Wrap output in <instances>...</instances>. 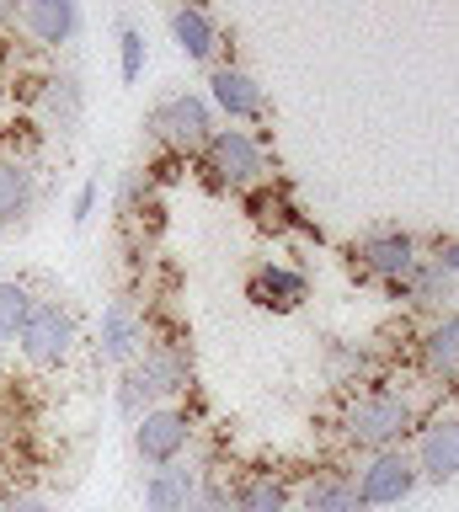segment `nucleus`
I'll list each match as a JSON object with an SVG mask.
<instances>
[{
    "label": "nucleus",
    "mask_w": 459,
    "mask_h": 512,
    "mask_svg": "<svg viewBox=\"0 0 459 512\" xmlns=\"http://www.w3.org/2000/svg\"><path fill=\"white\" fill-rule=\"evenodd\" d=\"M299 512H369L353 491V475H321L299 491Z\"/></svg>",
    "instance_id": "20"
},
{
    "label": "nucleus",
    "mask_w": 459,
    "mask_h": 512,
    "mask_svg": "<svg viewBox=\"0 0 459 512\" xmlns=\"http://www.w3.org/2000/svg\"><path fill=\"white\" fill-rule=\"evenodd\" d=\"M118 75L123 86H139V75H145V32L129 16H118Z\"/></svg>",
    "instance_id": "23"
},
{
    "label": "nucleus",
    "mask_w": 459,
    "mask_h": 512,
    "mask_svg": "<svg viewBox=\"0 0 459 512\" xmlns=\"http://www.w3.org/2000/svg\"><path fill=\"white\" fill-rule=\"evenodd\" d=\"M0 512H49L38 491H0Z\"/></svg>",
    "instance_id": "27"
},
{
    "label": "nucleus",
    "mask_w": 459,
    "mask_h": 512,
    "mask_svg": "<svg viewBox=\"0 0 459 512\" xmlns=\"http://www.w3.org/2000/svg\"><path fill=\"white\" fill-rule=\"evenodd\" d=\"M422 486V475H417V464H411L406 448H385V454H369L358 464V475H353V491H358V502L363 507H401L411 491Z\"/></svg>",
    "instance_id": "5"
},
{
    "label": "nucleus",
    "mask_w": 459,
    "mask_h": 512,
    "mask_svg": "<svg viewBox=\"0 0 459 512\" xmlns=\"http://www.w3.org/2000/svg\"><path fill=\"white\" fill-rule=\"evenodd\" d=\"M193 416L182 406H155L134 422V459L145 464V470H166V464L187 459V448H193Z\"/></svg>",
    "instance_id": "3"
},
{
    "label": "nucleus",
    "mask_w": 459,
    "mask_h": 512,
    "mask_svg": "<svg viewBox=\"0 0 459 512\" xmlns=\"http://www.w3.org/2000/svg\"><path fill=\"white\" fill-rule=\"evenodd\" d=\"M145 342H150V336H145V315L134 310V299H113V304H107L102 320H97V358L129 368V363H139Z\"/></svg>",
    "instance_id": "8"
},
{
    "label": "nucleus",
    "mask_w": 459,
    "mask_h": 512,
    "mask_svg": "<svg viewBox=\"0 0 459 512\" xmlns=\"http://www.w3.org/2000/svg\"><path fill=\"white\" fill-rule=\"evenodd\" d=\"M38 203V176L27 160H0V224H22Z\"/></svg>",
    "instance_id": "19"
},
{
    "label": "nucleus",
    "mask_w": 459,
    "mask_h": 512,
    "mask_svg": "<svg viewBox=\"0 0 459 512\" xmlns=\"http://www.w3.org/2000/svg\"><path fill=\"white\" fill-rule=\"evenodd\" d=\"M166 27H171V43H177L187 59H193V64H209V70H214L219 27H214L209 11H203V6H171V11H166Z\"/></svg>",
    "instance_id": "14"
},
{
    "label": "nucleus",
    "mask_w": 459,
    "mask_h": 512,
    "mask_svg": "<svg viewBox=\"0 0 459 512\" xmlns=\"http://www.w3.org/2000/svg\"><path fill=\"white\" fill-rule=\"evenodd\" d=\"M139 198H150V187H145V176H139V171H129V176H123V187H118V214L134 219L139 214Z\"/></svg>",
    "instance_id": "25"
},
{
    "label": "nucleus",
    "mask_w": 459,
    "mask_h": 512,
    "mask_svg": "<svg viewBox=\"0 0 459 512\" xmlns=\"http://www.w3.org/2000/svg\"><path fill=\"white\" fill-rule=\"evenodd\" d=\"M17 27L33 43L59 48L81 32V6H75V0H27V6H17Z\"/></svg>",
    "instance_id": "11"
},
{
    "label": "nucleus",
    "mask_w": 459,
    "mask_h": 512,
    "mask_svg": "<svg viewBox=\"0 0 459 512\" xmlns=\"http://www.w3.org/2000/svg\"><path fill=\"white\" fill-rule=\"evenodd\" d=\"M209 107L225 112L230 123H241V118H262L267 96L257 86V75H246L241 64H214L209 70Z\"/></svg>",
    "instance_id": "10"
},
{
    "label": "nucleus",
    "mask_w": 459,
    "mask_h": 512,
    "mask_svg": "<svg viewBox=\"0 0 459 512\" xmlns=\"http://www.w3.org/2000/svg\"><path fill=\"white\" fill-rule=\"evenodd\" d=\"M134 374L155 390V400H166L177 395V390H187V352H177V347H145L139 352V363H134Z\"/></svg>",
    "instance_id": "17"
},
{
    "label": "nucleus",
    "mask_w": 459,
    "mask_h": 512,
    "mask_svg": "<svg viewBox=\"0 0 459 512\" xmlns=\"http://www.w3.org/2000/svg\"><path fill=\"white\" fill-rule=\"evenodd\" d=\"M17 347L33 368H59L75 352V310L59 299H38L22 336H17Z\"/></svg>",
    "instance_id": "4"
},
{
    "label": "nucleus",
    "mask_w": 459,
    "mask_h": 512,
    "mask_svg": "<svg viewBox=\"0 0 459 512\" xmlns=\"http://www.w3.org/2000/svg\"><path fill=\"white\" fill-rule=\"evenodd\" d=\"M246 294L262 304V310H299L310 299V278L299 267H283V262H262L251 272Z\"/></svg>",
    "instance_id": "13"
},
{
    "label": "nucleus",
    "mask_w": 459,
    "mask_h": 512,
    "mask_svg": "<svg viewBox=\"0 0 459 512\" xmlns=\"http://www.w3.org/2000/svg\"><path fill=\"white\" fill-rule=\"evenodd\" d=\"M411 427H417V406L401 390H369L342 411V438L353 448H363V454L401 448Z\"/></svg>",
    "instance_id": "1"
},
{
    "label": "nucleus",
    "mask_w": 459,
    "mask_h": 512,
    "mask_svg": "<svg viewBox=\"0 0 459 512\" xmlns=\"http://www.w3.org/2000/svg\"><path fill=\"white\" fill-rule=\"evenodd\" d=\"M433 262L449 272V278H459V240H454V235H443L438 246H433Z\"/></svg>",
    "instance_id": "28"
},
{
    "label": "nucleus",
    "mask_w": 459,
    "mask_h": 512,
    "mask_svg": "<svg viewBox=\"0 0 459 512\" xmlns=\"http://www.w3.org/2000/svg\"><path fill=\"white\" fill-rule=\"evenodd\" d=\"M0 27H17V0H0Z\"/></svg>",
    "instance_id": "29"
},
{
    "label": "nucleus",
    "mask_w": 459,
    "mask_h": 512,
    "mask_svg": "<svg viewBox=\"0 0 459 512\" xmlns=\"http://www.w3.org/2000/svg\"><path fill=\"white\" fill-rule=\"evenodd\" d=\"M235 512H289V486L273 475H257L235 486Z\"/></svg>",
    "instance_id": "22"
},
{
    "label": "nucleus",
    "mask_w": 459,
    "mask_h": 512,
    "mask_svg": "<svg viewBox=\"0 0 459 512\" xmlns=\"http://www.w3.org/2000/svg\"><path fill=\"white\" fill-rule=\"evenodd\" d=\"M411 464H417L422 480H454L459 475V411L427 416L417 427V448H411Z\"/></svg>",
    "instance_id": "7"
},
{
    "label": "nucleus",
    "mask_w": 459,
    "mask_h": 512,
    "mask_svg": "<svg viewBox=\"0 0 459 512\" xmlns=\"http://www.w3.org/2000/svg\"><path fill=\"white\" fill-rule=\"evenodd\" d=\"M97 198H102V187H97V182H86L81 192H75V203H70L75 230H86V224H91V214H97Z\"/></svg>",
    "instance_id": "26"
},
{
    "label": "nucleus",
    "mask_w": 459,
    "mask_h": 512,
    "mask_svg": "<svg viewBox=\"0 0 459 512\" xmlns=\"http://www.w3.org/2000/svg\"><path fill=\"white\" fill-rule=\"evenodd\" d=\"M150 128V139H161L171 144L177 155H203L209 150V139H214V107H209V96H193V91H177V96H166L161 107L145 118Z\"/></svg>",
    "instance_id": "2"
},
{
    "label": "nucleus",
    "mask_w": 459,
    "mask_h": 512,
    "mask_svg": "<svg viewBox=\"0 0 459 512\" xmlns=\"http://www.w3.org/2000/svg\"><path fill=\"white\" fill-rule=\"evenodd\" d=\"M38 107H43V123L59 128V134H75L86 118V86L75 75H54V80H43V96H38Z\"/></svg>",
    "instance_id": "16"
},
{
    "label": "nucleus",
    "mask_w": 459,
    "mask_h": 512,
    "mask_svg": "<svg viewBox=\"0 0 459 512\" xmlns=\"http://www.w3.org/2000/svg\"><path fill=\"white\" fill-rule=\"evenodd\" d=\"M422 368L433 379H459V310L438 315L422 331Z\"/></svg>",
    "instance_id": "18"
},
{
    "label": "nucleus",
    "mask_w": 459,
    "mask_h": 512,
    "mask_svg": "<svg viewBox=\"0 0 459 512\" xmlns=\"http://www.w3.org/2000/svg\"><path fill=\"white\" fill-rule=\"evenodd\" d=\"M203 160H209L214 182H219V187H235V192L257 187L262 176H267V150L246 134V128H214V139H209V150H203Z\"/></svg>",
    "instance_id": "6"
},
{
    "label": "nucleus",
    "mask_w": 459,
    "mask_h": 512,
    "mask_svg": "<svg viewBox=\"0 0 459 512\" xmlns=\"http://www.w3.org/2000/svg\"><path fill=\"white\" fill-rule=\"evenodd\" d=\"M33 288H27L22 278H0V342H17L27 315H33Z\"/></svg>",
    "instance_id": "21"
},
{
    "label": "nucleus",
    "mask_w": 459,
    "mask_h": 512,
    "mask_svg": "<svg viewBox=\"0 0 459 512\" xmlns=\"http://www.w3.org/2000/svg\"><path fill=\"white\" fill-rule=\"evenodd\" d=\"M182 512H235V486H230V480H219V475H203L198 491H193V502H187Z\"/></svg>",
    "instance_id": "24"
},
{
    "label": "nucleus",
    "mask_w": 459,
    "mask_h": 512,
    "mask_svg": "<svg viewBox=\"0 0 459 512\" xmlns=\"http://www.w3.org/2000/svg\"><path fill=\"white\" fill-rule=\"evenodd\" d=\"M203 470H193L187 459L166 464V470H150L145 475V512H182L187 502H193Z\"/></svg>",
    "instance_id": "15"
},
{
    "label": "nucleus",
    "mask_w": 459,
    "mask_h": 512,
    "mask_svg": "<svg viewBox=\"0 0 459 512\" xmlns=\"http://www.w3.org/2000/svg\"><path fill=\"white\" fill-rule=\"evenodd\" d=\"M353 256H358V267L369 272V278H379V283H401L406 272L422 262L417 240H411L406 230H369L353 246Z\"/></svg>",
    "instance_id": "9"
},
{
    "label": "nucleus",
    "mask_w": 459,
    "mask_h": 512,
    "mask_svg": "<svg viewBox=\"0 0 459 512\" xmlns=\"http://www.w3.org/2000/svg\"><path fill=\"white\" fill-rule=\"evenodd\" d=\"M385 294L401 299V304H411V310H443V304L459 294V278H449V272H443L433 256H422V262L411 267L401 283H385Z\"/></svg>",
    "instance_id": "12"
}]
</instances>
